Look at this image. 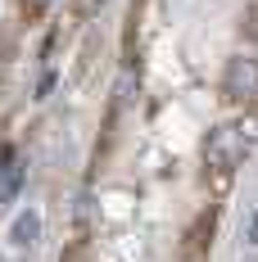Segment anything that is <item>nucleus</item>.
Listing matches in <instances>:
<instances>
[{
	"label": "nucleus",
	"instance_id": "nucleus-1",
	"mask_svg": "<svg viewBox=\"0 0 258 262\" xmlns=\"http://www.w3.org/2000/svg\"><path fill=\"white\" fill-rule=\"evenodd\" d=\"M245 149H249L245 131L235 127V122H217V127H208V136H204V167L227 181L235 172V163L245 158Z\"/></svg>",
	"mask_w": 258,
	"mask_h": 262
},
{
	"label": "nucleus",
	"instance_id": "nucleus-2",
	"mask_svg": "<svg viewBox=\"0 0 258 262\" xmlns=\"http://www.w3.org/2000/svg\"><path fill=\"white\" fill-rule=\"evenodd\" d=\"M222 100L227 104H258V59L235 54L222 68Z\"/></svg>",
	"mask_w": 258,
	"mask_h": 262
},
{
	"label": "nucleus",
	"instance_id": "nucleus-3",
	"mask_svg": "<svg viewBox=\"0 0 258 262\" xmlns=\"http://www.w3.org/2000/svg\"><path fill=\"white\" fill-rule=\"evenodd\" d=\"M213 226H217V212L208 208L200 212L190 226H186V235L177 244V262H208V244H213Z\"/></svg>",
	"mask_w": 258,
	"mask_h": 262
},
{
	"label": "nucleus",
	"instance_id": "nucleus-4",
	"mask_svg": "<svg viewBox=\"0 0 258 262\" xmlns=\"http://www.w3.org/2000/svg\"><path fill=\"white\" fill-rule=\"evenodd\" d=\"M41 226H46L41 212H36V208H23L14 222H9V244H14V249H32V244L41 239Z\"/></svg>",
	"mask_w": 258,
	"mask_h": 262
},
{
	"label": "nucleus",
	"instance_id": "nucleus-5",
	"mask_svg": "<svg viewBox=\"0 0 258 262\" xmlns=\"http://www.w3.org/2000/svg\"><path fill=\"white\" fill-rule=\"evenodd\" d=\"M23 181H27V163H23V158H14V163L0 172V204H9V199L23 190Z\"/></svg>",
	"mask_w": 258,
	"mask_h": 262
},
{
	"label": "nucleus",
	"instance_id": "nucleus-6",
	"mask_svg": "<svg viewBox=\"0 0 258 262\" xmlns=\"http://www.w3.org/2000/svg\"><path fill=\"white\" fill-rule=\"evenodd\" d=\"M245 244H249V249H258V208L245 217Z\"/></svg>",
	"mask_w": 258,
	"mask_h": 262
},
{
	"label": "nucleus",
	"instance_id": "nucleus-7",
	"mask_svg": "<svg viewBox=\"0 0 258 262\" xmlns=\"http://www.w3.org/2000/svg\"><path fill=\"white\" fill-rule=\"evenodd\" d=\"M50 5H54V0H23V18H41Z\"/></svg>",
	"mask_w": 258,
	"mask_h": 262
},
{
	"label": "nucleus",
	"instance_id": "nucleus-8",
	"mask_svg": "<svg viewBox=\"0 0 258 262\" xmlns=\"http://www.w3.org/2000/svg\"><path fill=\"white\" fill-rule=\"evenodd\" d=\"M50 86H54V73H46V77H41V86H36V100H46V95H50Z\"/></svg>",
	"mask_w": 258,
	"mask_h": 262
}]
</instances>
